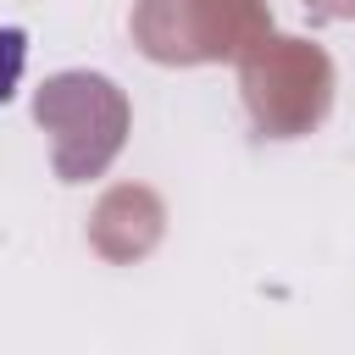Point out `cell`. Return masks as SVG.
Returning <instances> with one entry per match:
<instances>
[{"label": "cell", "instance_id": "1", "mask_svg": "<svg viewBox=\"0 0 355 355\" xmlns=\"http://www.w3.org/2000/svg\"><path fill=\"white\" fill-rule=\"evenodd\" d=\"M22 67H28V33L22 28H0V105L17 94Z\"/></svg>", "mask_w": 355, "mask_h": 355}]
</instances>
